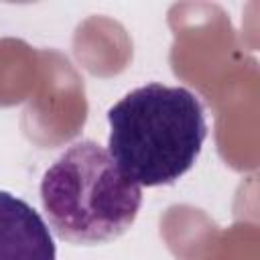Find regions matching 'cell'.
Instances as JSON below:
<instances>
[{
  "label": "cell",
  "mask_w": 260,
  "mask_h": 260,
  "mask_svg": "<svg viewBox=\"0 0 260 260\" xmlns=\"http://www.w3.org/2000/svg\"><path fill=\"white\" fill-rule=\"evenodd\" d=\"M41 205L53 232L77 246L106 244L130 230L142 189L95 140H77L45 171Z\"/></svg>",
  "instance_id": "7a4b0ae2"
},
{
  "label": "cell",
  "mask_w": 260,
  "mask_h": 260,
  "mask_svg": "<svg viewBox=\"0 0 260 260\" xmlns=\"http://www.w3.org/2000/svg\"><path fill=\"white\" fill-rule=\"evenodd\" d=\"M108 152L140 187L177 183L207 138L201 100L187 87L146 83L108 110Z\"/></svg>",
  "instance_id": "6da1fadb"
},
{
  "label": "cell",
  "mask_w": 260,
  "mask_h": 260,
  "mask_svg": "<svg viewBox=\"0 0 260 260\" xmlns=\"http://www.w3.org/2000/svg\"><path fill=\"white\" fill-rule=\"evenodd\" d=\"M0 260H57L47 221L8 191H0Z\"/></svg>",
  "instance_id": "3957f363"
}]
</instances>
